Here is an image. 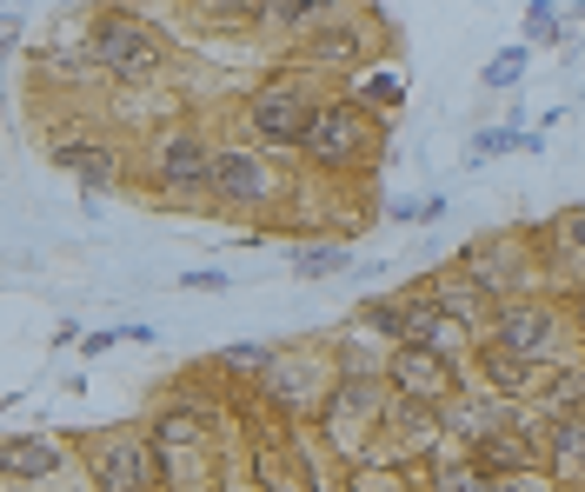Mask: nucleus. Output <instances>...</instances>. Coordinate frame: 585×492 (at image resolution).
<instances>
[{
  "instance_id": "f257e3e1",
  "label": "nucleus",
  "mask_w": 585,
  "mask_h": 492,
  "mask_svg": "<svg viewBox=\"0 0 585 492\" xmlns=\"http://www.w3.org/2000/svg\"><path fill=\"white\" fill-rule=\"evenodd\" d=\"M300 167L319 180H366L379 160H386V114L360 107L353 94H326L313 133L300 140Z\"/></svg>"
},
{
  "instance_id": "f03ea898",
  "label": "nucleus",
  "mask_w": 585,
  "mask_h": 492,
  "mask_svg": "<svg viewBox=\"0 0 585 492\" xmlns=\"http://www.w3.org/2000/svg\"><path fill=\"white\" fill-rule=\"evenodd\" d=\"M87 60L114 80V87H160L166 67H174V47H166V34L140 14V8H120V0H107V8L87 14Z\"/></svg>"
},
{
  "instance_id": "7ed1b4c3",
  "label": "nucleus",
  "mask_w": 585,
  "mask_h": 492,
  "mask_svg": "<svg viewBox=\"0 0 585 492\" xmlns=\"http://www.w3.org/2000/svg\"><path fill=\"white\" fill-rule=\"evenodd\" d=\"M147 194L166 213H213V133L200 120H174L147 140Z\"/></svg>"
},
{
  "instance_id": "20e7f679",
  "label": "nucleus",
  "mask_w": 585,
  "mask_h": 492,
  "mask_svg": "<svg viewBox=\"0 0 585 492\" xmlns=\"http://www.w3.org/2000/svg\"><path fill=\"white\" fill-rule=\"evenodd\" d=\"M319 107H326L319 73H306V67L286 60V67H273L260 87L246 94V140H254L260 153H273V160H293L300 140L313 133Z\"/></svg>"
},
{
  "instance_id": "39448f33",
  "label": "nucleus",
  "mask_w": 585,
  "mask_h": 492,
  "mask_svg": "<svg viewBox=\"0 0 585 492\" xmlns=\"http://www.w3.org/2000/svg\"><path fill=\"white\" fill-rule=\"evenodd\" d=\"M393 54V27H386V14H373L366 0L360 8H347V14H332V21H319L313 34H300L293 40V67H306V73H340V80H353V73H366V67H379Z\"/></svg>"
},
{
  "instance_id": "423d86ee",
  "label": "nucleus",
  "mask_w": 585,
  "mask_h": 492,
  "mask_svg": "<svg viewBox=\"0 0 585 492\" xmlns=\"http://www.w3.org/2000/svg\"><path fill=\"white\" fill-rule=\"evenodd\" d=\"M332 379H340V366H332V340H293V347H273V360L260 366L254 379V399L267 406L273 420H306L319 413V399L332 393Z\"/></svg>"
},
{
  "instance_id": "0eeeda50",
  "label": "nucleus",
  "mask_w": 585,
  "mask_h": 492,
  "mask_svg": "<svg viewBox=\"0 0 585 492\" xmlns=\"http://www.w3.org/2000/svg\"><path fill=\"white\" fill-rule=\"evenodd\" d=\"M485 340L506 347V353H526V360H539V366H572V360H585V347H578V333H572V313H565L552 293H513V300H499Z\"/></svg>"
},
{
  "instance_id": "6e6552de",
  "label": "nucleus",
  "mask_w": 585,
  "mask_h": 492,
  "mask_svg": "<svg viewBox=\"0 0 585 492\" xmlns=\"http://www.w3.org/2000/svg\"><path fill=\"white\" fill-rule=\"evenodd\" d=\"M286 200L280 160L254 140H213V213L226 220H273Z\"/></svg>"
},
{
  "instance_id": "1a4fd4ad",
  "label": "nucleus",
  "mask_w": 585,
  "mask_h": 492,
  "mask_svg": "<svg viewBox=\"0 0 585 492\" xmlns=\"http://www.w3.org/2000/svg\"><path fill=\"white\" fill-rule=\"evenodd\" d=\"M379 413H386V379L379 373H340L332 393L319 399V413H313V433L326 440L332 459L366 466L373 440H379Z\"/></svg>"
},
{
  "instance_id": "9d476101",
  "label": "nucleus",
  "mask_w": 585,
  "mask_h": 492,
  "mask_svg": "<svg viewBox=\"0 0 585 492\" xmlns=\"http://www.w3.org/2000/svg\"><path fill=\"white\" fill-rule=\"evenodd\" d=\"M147 440H153V453H160V466H166V492H187V485L207 479L213 459H220L213 406H200V399H166L160 413H153V426H147Z\"/></svg>"
},
{
  "instance_id": "9b49d317",
  "label": "nucleus",
  "mask_w": 585,
  "mask_h": 492,
  "mask_svg": "<svg viewBox=\"0 0 585 492\" xmlns=\"http://www.w3.org/2000/svg\"><path fill=\"white\" fill-rule=\"evenodd\" d=\"M80 466H87L94 492H166V466L147 440V426H101L80 440Z\"/></svg>"
},
{
  "instance_id": "f8f14e48",
  "label": "nucleus",
  "mask_w": 585,
  "mask_h": 492,
  "mask_svg": "<svg viewBox=\"0 0 585 492\" xmlns=\"http://www.w3.org/2000/svg\"><path fill=\"white\" fill-rule=\"evenodd\" d=\"M459 267L492 286L499 300H513V293H546V267H539V246L533 233H485L472 246H459Z\"/></svg>"
},
{
  "instance_id": "ddd939ff",
  "label": "nucleus",
  "mask_w": 585,
  "mask_h": 492,
  "mask_svg": "<svg viewBox=\"0 0 585 492\" xmlns=\"http://www.w3.org/2000/svg\"><path fill=\"white\" fill-rule=\"evenodd\" d=\"M440 446H446V433H440V406L386 386V413H379V440H373V459H366V466L426 459V453H440Z\"/></svg>"
},
{
  "instance_id": "4468645a",
  "label": "nucleus",
  "mask_w": 585,
  "mask_h": 492,
  "mask_svg": "<svg viewBox=\"0 0 585 492\" xmlns=\"http://www.w3.org/2000/svg\"><path fill=\"white\" fill-rule=\"evenodd\" d=\"M47 160H54L60 174H73L87 200H107V194H120V180H127L120 140H101V133H60V140L47 147Z\"/></svg>"
},
{
  "instance_id": "2eb2a0df",
  "label": "nucleus",
  "mask_w": 585,
  "mask_h": 492,
  "mask_svg": "<svg viewBox=\"0 0 585 492\" xmlns=\"http://www.w3.org/2000/svg\"><path fill=\"white\" fill-rule=\"evenodd\" d=\"M80 472V446L54 433H8L0 440V485H54Z\"/></svg>"
},
{
  "instance_id": "dca6fc26",
  "label": "nucleus",
  "mask_w": 585,
  "mask_h": 492,
  "mask_svg": "<svg viewBox=\"0 0 585 492\" xmlns=\"http://www.w3.org/2000/svg\"><path fill=\"white\" fill-rule=\"evenodd\" d=\"M379 379L393 386V393H412V399H453L459 386H466V366L459 360H446V353H433V347H386V366H379Z\"/></svg>"
},
{
  "instance_id": "f3484780",
  "label": "nucleus",
  "mask_w": 585,
  "mask_h": 492,
  "mask_svg": "<svg viewBox=\"0 0 585 492\" xmlns=\"http://www.w3.org/2000/svg\"><path fill=\"white\" fill-rule=\"evenodd\" d=\"M499 426H519V399H499V393H472V386H459L453 399H440V433H446V446H472V440H485V433H499Z\"/></svg>"
},
{
  "instance_id": "a211bd4d",
  "label": "nucleus",
  "mask_w": 585,
  "mask_h": 492,
  "mask_svg": "<svg viewBox=\"0 0 585 492\" xmlns=\"http://www.w3.org/2000/svg\"><path fill=\"white\" fill-rule=\"evenodd\" d=\"M426 293L440 300V313L453 319V326H466L472 340H485V326H492V306H499V293L492 286H479L459 260H446V267H433L426 273Z\"/></svg>"
},
{
  "instance_id": "6ab92c4d",
  "label": "nucleus",
  "mask_w": 585,
  "mask_h": 492,
  "mask_svg": "<svg viewBox=\"0 0 585 492\" xmlns=\"http://www.w3.org/2000/svg\"><path fill=\"white\" fill-rule=\"evenodd\" d=\"M466 366L479 373V386H485V393L519 399V406H533V399H539V386H546V373H552V366H539V360H526V353H506V347H492V340H472Z\"/></svg>"
},
{
  "instance_id": "aec40b11",
  "label": "nucleus",
  "mask_w": 585,
  "mask_h": 492,
  "mask_svg": "<svg viewBox=\"0 0 585 492\" xmlns=\"http://www.w3.org/2000/svg\"><path fill=\"white\" fill-rule=\"evenodd\" d=\"M539 459L559 492H585V413H559L539 426Z\"/></svg>"
},
{
  "instance_id": "412c9836",
  "label": "nucleus",
  "mask_w": 585,
  "mask_h": 492,
  "mask_svg": "<svg viewBox=\"0 0 585 492\" xmlns=\"http://www.w3.org/2000/svg\"><path fill=\"white\" fill-rule=\"evenodd\" d=\"M546 239H552V246H539L546 286H572V293H585V207L559 213V220L546 226Z\"/></svg>"
},
{
  "instance_id": "4be33fe9",
  "label": "nucleus",
  "mask_w": 585,
  "mask_h": 492,
  "mask_svg": "<svg viewBox=\"0 0 585 492\" xmlns=\"http://www.w3.org/2000/svg\"><path fill=\"white\" fill-rule=\"evenodd\" d=\"M466 453H472V466H479L485 479H506V472L546 466V459H539V433H533L526 420H519V426H499V433H485V440H472Z\"/></svg>"
},
{
  "instance_id": "5701e85b",
  "label": "nucleus",
  "mask_w": 585,
  "mask_h": 492,
  "mask_svg": "<svg viewBox=\"0 0 585 492\" xmlns=\"http://www.w3.org/2000/svg\"><path fill=\"white\" fill-rule=\"evenodd\" d=\"M347 8H360V0H267V14H260V34H273V40H300V34H313L319 21H332V14H347Z\"/></svg>"
},
{
  "instance_id": "b1692460",
  "label": "nucleus",
  "mask_w": 585,
  "mask_h": 492,
  "mask_svg": "<svg viewBox=\"0 0 585 492\" xmlns=\"http://www.w3.org/2000/svg\"><path fill=\"white\" fill-rule=\"evenodd\" d=\"M286 267H293V280H340V273H353V246L340 233H319L306 246H286Z\"/></svg>"
},
{
  "instance_id": "393cba45",
  "label": "nucleus",
  "mask_w": 585,
  "mask_h": 492,
  "mask_svg": "<svg viewBox=\"0 0 585 492\" xmlns=\"http://www.w3.org/2000/svg\"><path fill=\"white\" fill-rule=\"evenodd\" d=\"M426 492H492V479L472 466L466 446H440L426 453Z\"/></svg>"
},
{
  "instance_id": "a878e982",
  "label": "nucleus",
  "mask_w": 585,
  "mask_h": 492,
  "mask_svg": "<svg viewBox=\"0 0 585 492\" xmlns=\"http://www.w3.org/2000/svg\"><path fill=\"white\" fill-rule=\"evenodd\" d=\"M180 8L200 21V27H220V34H254L267 0H180Z\"/></svg>"
},
{
  "instance_id": "bb28decb",
  "label": "nucleus",
  "mask_w": 585,
  "mask_h": 492,
  "mask_svg": "<svg viewBox=\"0 0 585 492\" xmlns=\"http://www.w3.org/2000/svg\"><path fill=\"white\" fill-rule=\"evenodd\" d=\"M533 406H539L546 420H559V413H585V360H572V366H552Z\"/></svg>"
},
{
  "instance_id": "cd10ccee",
  "label": "nucleus",
  "mask_w": 585,
  "mask_h": 492,
  "mask_svg": "<svg viewBox=\"0 0 585 492\" xmlns=\"http://www.w3.org/2000/svg\"><path fill=\"white\" fill-rule=\"evenodd\" d=\"M360 107H373V114H393V107H406V94H412V80L406 73H393V67H366V73H353V87H347Z\"/></svg>"
},
{
  "instance_id": "c85d7f7f",
  "label": "nucleus",
  "mask_w": 585,
  "mask_h": 492,
  "mask_svg": "<svg viewBox=\"0 0 585 492\" xmlns=\"http://www.w3.org/2000/svg\"><path fill=\"white\" fill-rule=\"evenodd\" d=\"M526 67H533V47H526V40H513V47H499V54L485 60V73H479V94H519V80H526Z\"/></svg>"
},
{
  "instance_id": "c756f323",
  "label": "nucleus",
  "mask_w": 585,
  "mask_h": 492,
  "mask_svg": "<svg viewBox=\"0 0 585 492\" xmlns=\"http://www.w3.org/2000/svg\"><path fill=\"white\" fill-rule=\"evenodd\" d=\"M519 40L539 54V47H565V8L559 0H533L526 21H519Z\"/></svg>"
},
{
  "instance_id": "7c9ffc66",
  "label": "nucleus",
  "mask_w": 585,
  "mask_h": 492,
  "mask_svg": "<svg viewBox=\"0 0 585 492\" xmlns=\"http://www.w3.org/2000/svg\"><path fill=\"white\" fill-rule=\"evenodd\" d=\"M267 360H273V347H267V340H233V347H220L213 373H220V379H246V386H254Z\"/></svg>"
},
{
  "instance_id": "2f4dec72",
  "label": "nucleus",
  "mask_w": 585,
  "mask_h": 492,
  "mask_svg": "<svg viewBox=\"0 0 585 492\" xmlns=\"http://www.w3.org/2000/svg\"><path fill=\"white\" fill-rule=\"evenodd\" d=\"M519 133L526 127H513V120H499V127H485V133H472V167H485V160H499V153H519Z\"/></svg>"
},
{
  "instance_id": "473e14b6",
  "label": "nucleus",
  "mask_w": 585,
  "mask_h": 492,
  "mask_svg": "<svg viewBox=\"0 0 585 492\" xmlns=\"http://www.w3.org/2000/svg\"><path fill=\"white\" fill-rule=\"evenodd\" d=\"M492 492H559L546 466H526V472H506V479H492Z\"/></svg>"
},
{
  "instance_id": "72a5a7b5",
  "label": "nucleus",
  "mask_w": 585,
  "mask_h": 492,
  "mask_svg": "<svg viewBox=\"0 0 585 492\" xmlns=\"http://www.w3.org/2000/svg\"><path fill=\"white\" fill-rule=\"evenodd\" d=\"M233 286V273H220V267H187L180 273V293H226Z\"/></svg>"
},
{
  "instance_id": "f704fd0d",
  "label": "nucleus",
  "mask_w": 585,
  "mask_h": 492,
  "mask_svg": "<svg viewBox=\"0 0 585 492\" xmlns=\"http://www.w3.org/2000/svg\"><path fill=\"white\" fill-rule=\"evenodd\" d=\"M120 347V326H101V333H80V353L87 360H101V353H114Z\"/></svg>"
},
{
  "instance_id": "c9c22d12",
  "label": "nucleus",
  "mask_w": 585,
  "mask_h": 492,
  "mask_svg": "<svg viewBox=\"0 0 585 492\" xmlns=\"http://www.w3.org/2000/svg\"><path fill=\"white\" fill-rule=\"evenodd\" d=\"M386 213H393V220H399V226H412V220H426V200H393V207H386Z\"/></svg>"
},
{
  "instance_id": "e433bc0d",
  "label": "nucleus",
  "mask_w": 585,
  "mask_h": 492,
  "mask_svg": "<svg viewBox=\"0 0 585 492\" xmlns=\"http://www.w3.org/2000/svg\"><path fill=\"white\" fill-rule=\"evenodd\" d=\"M565 313H572V333H578V347H585V293H572V306H565Z\"/></svg>"
},
{
  "instance_id": "4c0bfd02",
  "label": "nucleus",
  "mask_w": 585,
  "mask_h": 492,
  "mask_svg": "<svg viewBox=\"0 0 585 492\" xmlns=\"http://www.w3.org/2000/svg\"><path fill=\"white\" fill-rule=\"evenodd\" d=\"M0 114H8V54H0Z\"/></svg>"
},
{
  "instance_id": "58836bf2",
  "label": "nucleus",
  "mask_w": 585,
  "mask_h": 492,
  "mask_svg": "<svg viewBox=\"0 0 585 492\" xmlns=\"http://www.w3.org/2000/svg\"><path fill=\"white\" fill-rule=\"evenodd\" d=\"M572 47H578V54H585V34H572Z\"/></svg>"
}]
</instances>
